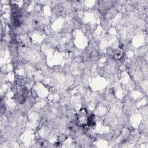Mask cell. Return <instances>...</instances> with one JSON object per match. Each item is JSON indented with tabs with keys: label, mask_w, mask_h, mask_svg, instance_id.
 Returning a JSON list of instances; mask_svg holds the SVG:
<instances>
[{
	"label": "cell",
	"mask_w": 148,
	"mask_h": 148,
	"mask_svg": "<svg viewBox=\"0 0 148 148\" xmlns=\"http://www.w3.org/2000/svg\"><path fill=\"white\" fill-rule=\"evenodd\" d=\"M88 120L89 118L87 111L85 109L80 110L77 115V121L79 124L82 125H84L88 123Z\"/></svg>",
	"instance_id": "1"
}]
</instances>
